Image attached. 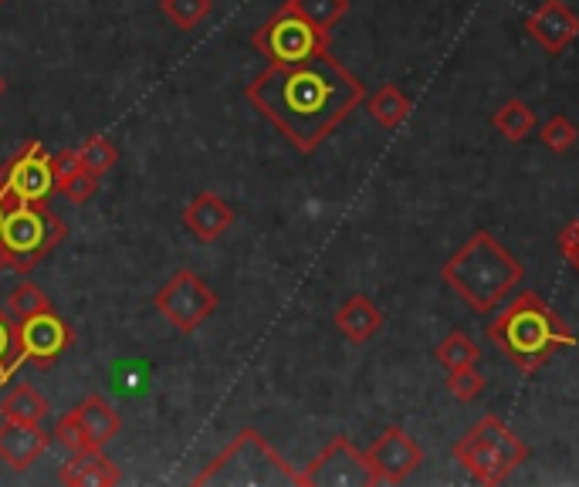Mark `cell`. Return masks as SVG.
Returning a JSON list of instances; mask_svg holds the SVG:
<instances>
[{
    "instance_id": "obj_1",
    "label": "cell",
    "mask_w": 579,
    "mask_h": 487,
    "mask_svg": "<svg viewBox=\"0 0 579 487\" xmlns=\"http://www.w3.org/2000/svg\"><path fill=\"white\" fill-rule=\"evenodd\" d=\"M363 99V82L329 51H318L295 64H268L247 85V102L298 153H315Z\"/></svg>"
},
{
    "instance_id": "obj_2",
    "label": "cell",
    "mask_w": 579,
    "mask_h": 487,
    "mask_svg": "<svg viewBox=\"0 0 579 487\" xmlns=\"http://www.w3.org/2000/svg\"><path fill=\"white\" fill-rule=\"evenodd\" d=\"M488 338L526 376L539 373L559 349H572L579 342L562 315H556V308H549V302L536 292H522L508 302L501 315L488 322Z\"/></svg>"
},
{
    "instance_id": "obj_3",
    "label": "cell",
    "mask_w": 579,
    "mask_h": 487,
    "mask_svg": "<svg viewBox=\"0 0 579 487\" xmlns=\"http://www.w3.org/2000/svg\"><path fill=\"white\" fill-rule=\"evenodd\" d=\"M440 277L475 315H488L522 285L526 267L508 247H501V241H495L488 231H478L458 247L455 257L444 261Z\"/></svg>"
},
{
    "instance_id": "obj_4",
    "label": "cell",
    "mask_w": 579,
    "mask_h": 487,
    "mask_svg": "<svg viewBox=\"0 0 579 487\" xmlns=\"http://www.w3.org/2000/svg\"><path fill=\"white\" fill-rule=\"evenodd\" d=\"M197 487L207 484H224V487H275V484H298L302 477L298 470L288 467V460L257 434V430H241L234 437V444L214 457L197 477H193Z\"/></svg>"
},
{
    "instance_id": "obj_5",
    "label": "cell",
    "mask_w": 579,
    "mask_h": 487,
    "mask_svg": "<svg viewBox=\"0 0 579 487\" xmlns=\"http://www.w3.org/2000/svg\"><path fill=\"white\" fill-rule=\"evenodd\" d=\"M455 460L478 480V484H501L515 470L529 460V447L519 440L508 424H501L495 413H488L478 427H471L458 444H455Z\"/></svg>"
},
{
    "instance_id": "obj_6",
    "label": "cell",
    "mask_w": 579,
    "mask_h": 487,
    "mask_svg": "<svg viewBox=\"0 0 579 487\" xmlns=\"http://www.w3.org/2000/svg\"><path fill=\"white\" fill-rule=\"evenodd\" d=\"M64 241V221L51 214L44 203H11L4 206L0 224V247H4L14 271L28 274Z\"/></svg>"
},
{
    "instance_id": "obj_7",
    "label": "cell",
    "mask_w": 579,
    "mask_h": 487,
    "mask_svg": "<svg viewBox=\"0 0 579 487\" xmlns=\"http://www.w3.org/2000/svg\"><path fill=\"white\" fill-rule=\"evenodd\" d=\"M251 44L268 58V64H295L318 51H329V31H318L292 11H278L251 34Z\"/></svg>"
},
{
    "instance_id": "obj_8",
    "label": "cell",
    "mask_w": 579,
    "mask_h": 487,
    "mask_svg": "<svg viewBox=\"0 0 579 487\" xmlns=\"http://www.w3.org/2000/svg\"><path fill=\"white\" fill-rule=\"evenodd\" d=\"M122 430V416L105 396H85L79 406H72L61 416L54 437L72 454L79 450H102L109 440H115Z\"/></svg>"
},
{
    "instance_id": "obj_9",
    "label": "cell",
    "mask_w": 579,
    "mask_h": 487,
    "mask_svg": "<svg viewBox=\"0 0 579 487\" xmlns=\"http://www.w3.org/2000/svg\"><path fill=\"white\" fill-rule=\"evenodd\" d=\"M217 295L207 288V282L201 274H193V271H176L170 282L156 292V298H153V305H156V312L173 325V328H180V332H197L207 318H211V312L217 308Z\"/></svg>"
},
{
    "instance_id": "obj_10",
    "label": "cell",
    "mask_w": 579,
    "mask_h": 487,
    "mask_svg": "<svg viewBox=\"0 0 579 487\" xmlns=\"http://www.w3.org/2000/svg\"><path fill=\"white\" fill-rule=\"evenodd\" d=\"M54 193V173H51V156L44 153L41 139L31 143L4 166L0 173V203H44Z\"/></svg>"
},
{
    "instance_id": "obj_11",
    "label": "cell",
    "mask_w": 579,
    "mask_h": 487,
    "mask_svg": "<svg viewBox=\"0 0 579 487\" xmlns=\"http://www.w3.org/2000/svg\"><path fill=\"white\" fill-rule=\"evenodd\" d=\"M18 345H21V363L51 369L75 345V328L54 308H44L18 322Z\"/></svg>"
},
{
    "instance_id": "obj_12",
    "label": "cell",
    "mask_w": 579,
    "mask_h": 487,
    "mask_svg": "<svg viewBox=\"0 0 579 487\" xmlns=\"http://www.w3.org/2000/svg\"><path fill=\"white\" fill-rule=\"evenodd\" d=\"M298 477H302V487H373L376 484L366 464V454H359L346 437H336L305 470H298Z\"/></svg>"
},
{
    "instance_id": "obj_13",
    "label": "cell",
    "mask_w": 579,
    "mask_h": 487,
    "mask_svg": "<svg viewBox=\"0 0 579 487\" xmlns=\"http://www.w3.org/2000/svg\"><path fill=\"white\" fill-rule=\"evenodd\" d=\"M366 464L376 484H404L424 464V450L404 427H386L366 450Z\"/></svg>"
},
{
    "instance_id": "obj_14",
    "label": "cell",
    "mask_w": 579,
    "mask_h": 487,
    "mask_svg": "<svg viewBox=\"0 0 579 487\" xmlns=\"http://www.w3.org/2000/svg\"><path fill=\"white\" fill-rule=\"evenodd\" d=\"M526 31H529L549 54H559V51H566V48L579 38V18L569 11V4H562V0H542L539 11L529 14Z\"/></svg>"
},
{
    "instance_id": "obj_15",
    "label": "cell",
    "mask_w": 579,
    "mask_h": 487,
    "mask_svg": "<svg viewBox=\"0 0 579 487\" xmlns=\"http://www.w3.org/2000/svg\"><path fill=\"white\" fill-rule=\"evenodd\" d=\"M48 444L51 434H44L41 427H24L0 416V464H8L11 470H28L34 460H41Z\"/></svg>"
},
{
    "instance_id": "obj_16",
    "label": "cell",
    "mask_w": 579,
    "mask_h": 487,
    "mask_svg": "<svg viewBox=\"0 0 579 487\" xmlns=\"http://www.w3.org/2000/svg\"><path fill=\"white\" fill-rule=\"evenodd\" d=\"M183 224H186V231L197 237V241L211 244V241H217L221 234L231 231L234 211H231V206L217 193H197V196L186 203Z\"/></svg>"
},
{
    "instance_id": "obj_17",
    "label": "cell",
    "mask_w": 579,
    "mask_h": 487,
    "mask_svg": "<svg viewBox=\"0 0 579 487\" xmlns=\"http://www.w3.org/2000/svg\"><path fill=\"white\" fill-rule=\"evenodd\" d=\"M61 484L69 487H115L122 484V470L102 450H79L69 464L61 467Z\"/></svg>"
},
{
    "instance_id": "obj_18",
    "label": "cell",
    "mask_w": 579,
    "mask_h": 487,
    "mask_svg": "<svg viewBox=\"0 0 579 487\" xmlns=\"http://www.w3.org/2000/svg\"><path fill=\"white\" fill-rule=\"evenodd\" d=\"M336 328H339L349 342L363 345V342H369V338L383 328V312H379L366 295H353V298H346V302L339 305V312H336Z\"/></svg>"
},
{
    "instance_id": "obj_19",
    "label": "cell",
    "mask_w": 579,
    "mask_h": 487,
    "mask_svg": "<svg viewBox=\"0 0 579 487\" xmlns=\"http://www.w3.org/2000/svg\"><path fill=\"white\" fill-rule=\"evenodd\" d=\"M491 125L501 139H508V143H526V139L539 129V115L529 102L522 99H508L495 109L491 115Z\"/></svg>"
},
{
    "instance_id": "obj_20",
    "label": "cell",
    "mask_w": 579,
    "mask_h": 487,
    "mask_svg": "<svg viewBox=\"0 0 579 487\" xmlns=\"http://www.w3.org/2000/svg\"><path fill=\"white\" fill-rule=\"evenodd\" d=\"M0 416L14 424H24V427H41V420L48 416V399L34 386L21 383L0 399Z\"/></svg>"
},
{
    "instance_id": "obj_21",
    "label": "cell",
    "mask_w": 579,
    "mask_h": 487,
    "mask_svg": "<svg viewBox=\"0 0 579 487\" xmlns=\"http://www.w3.org/2000/svg\"><path fill=\"white\" fill-rule=\"evenodd\" d=\"M366 109H369V115L383 125V129H400L404 122H407V115H410V99L394 85V82H386V85H379L369 99H366Z\"/></svg>"
},
{
    "instance_id": "obj_22",
    "label": "cell",
    "mask_w": 579,
    "mask_h": 487,
    "mask_svg": "<svg viewBox=\"0 0 579 487\" xmlns=\"http://www.w3.org/2000/svg\"><path fill=\"white\" fill-rule=\"evenodd\" d=\"M282 11H292V14L305 18L318 31H333L346 18L349 0H288Z\"/></svg>"
},
{
    "instance_id": "obj_23",
    "label": "cell",
    "mask_w": 579,
    "mask_h": 487,
    "mask_svg": "<svg viewBox=\"0 0 579 487\" xmlns=\"http://www.w3.org/2000/svg\"><path fill=\"white\" fill-rule=\"evenodd\" d=\"M434 359L450 373V369H465V366H478L481 353L478 345L465 335V332H450L447 338H440V345L434 349Z\"/></svg>"
},
{
    "instance_id": "obj_24",
    "label": "cell",
    "mask_w": 579,
    "mask_h": 487,
    "mask_svg": "<svg viewBox=\"0 0 579 487\" xmlns=\"http://www.w3.org/2000/svg\"><path fill=\"white\" fill-rule=\"evenodd\" d=\"M539 139H542V146H546L549 153L562 156V153H569V150L576 146V139H579V129H576V122H572L569 115L556 112V115H549V119L542 122V129H539Z\"/></svg>"
},
{
    "instance_id": "obj_25",
    "label": "cell",
    "mask_w": 579,
    "mask_h": 487,
    "mask_svg": "<svg viewBox=\"0 0 579 487\" xmlns=\"http://www.w3.org/2000/svg\"><path fill=\"white\" fill-rule=\"evenodd\" d=\"M160 11L180 31H193L211 14V0H160Z\"/></svg>"
},
{
    "instance_id": "obj_26",
    "label": "cell",
    "mask_w": 579,
    "mask_h": 487,
    "mask_svg": "<svg viewBox=\"0 0 579 487\" xmlns=\"http://www.w3.org/2000/svg\"><path fill=\"white\" fill-rule=\"evenodd\" d=\"M79 160H82V166L89 173L102 176V173H109L119 163V150L109 143L105 135H89L85 143H82V150H79Z\"/></svg>"
},
{
    "instance_id": "obj_27",
    "label": "cell",
    "mask_w": 579,
    "mask_h": 487,
    "mask_svg": "<svg viewBox=\"0 0 579 487\" xmlns=\"http://www.w3.org/2000/svg\"><path fill=\"white\" fill-rule=\"evenodd\" d=\"M21 363V345H18V325L0 312V383H8L18 373Z\"/></svg>"
},
{
    "instance_id": "obj_28",
    "label": "cell",
    "mask_w": 579,
    "mask_h": 487,
    "mask_svg": "<svg viewBox=\"0 0 579 487\" xmlns=\"http://www.w3.org/2000/svg\"><path fill=\"white\" fill-rule=\"evenodd\" d=\"M44 308H51V298L34 285V282H21L11 295H8V312L21 322V318H28V315H38V312H44Z\"/></svg>"
},
{
    "instance_id": "obj_29",
    "label": "cell",
    "mask_w": 579,
    "mask_h": 487,
    "mask_svg": "<svg viewBox=\"0 0 579 487\" xmlns=\"http://www.w3.org/2000/svg\"><path fill=\"white\" fill-rule=\"evenodd\" d=\"M488 379L478 373V366H465V369H450L447 373V393L458 396L461 403H471L485 393Z\"/></svg>"
},
{
    "instance_id": "obj_30",
    "label": "cell",
    "mask_w": 579,
    "mask_h": 487,
    "mask_svg": "<svg viewBox=\"0 0 579 487\" xmlns=\"http://www.w3.org/2000/svg\"><path fill=\"white\" fill-rule=\"evenodd\" d=\"M58 193H64L72 203H89L99 193V176L82 166L79 173H72L64 183H58Z\"/></svg>"
},
{
    "instance_id": "obj_31",
    "label": "cell",
    "mask_w": 579,
    "mask_h": 487,
    "mask_svg": "<svg viewBox=\"0 0 579 487\" xmlns=\"http://www.w3.org/2000/svg\"><path fill=\"white\" fill-rule=\"evenodd\" d=\"M82 170V160H79V153L75 150H61V153H54L51 156V173H54V190H58V183H64L72 173H79Z\"/></svg>"
},
{
    "instance_id": "obj_32",
    "label": "cell",
    "mask_w": 579,
    "mask_h": 487,
    "mask_svg": "<svg viewBox=\"0 0 579 487\" xmlns=\"http://www.w3.org/2000/svg\"><path fill=\"white\" fill-rule=\"evenodd\" d=\"M559 247H562L566 261L579 271V221H572V224L562 227V234H559Z\"/></svg>"
},
{
    "instance_id": "obj_33",
    "label": "cell",
    "mask_w": 579,
    "mask_h": 487,
    "mask_svg": "<svg viewBox=\"0 0 579 487\" xmlns=\"http://www.w3.org/2000/svg\"><path fill=\"white\" fill-rule=\"evenodd\" d=\"M4 267H11V261H8V254H4V247H0V271Z\"/></svg>"
},
{
    "instance_id": "obj_34",
    "label": "cell",
    "mask_w": 579,
    "mask_h": 487,
    "mask_svg": "<svg viewBox=\"0 0 579 487\" xmlns=\"http://www.w3.org/2000/svg\"><path fill=\"white\" fill-rule=\"evenodd\" d=\"M8 92V82H4V75H0V95H4Z\"/></svg>"
},
{
    "instance_id": "obj_35",
    "label": "cell",
    "mask_w": 579,
    "mask_h": 487,
    "mask_svg": "<svg viewBox=\"0 0 579 487\" xmlns=\"http://www.w3.org/2000/svg\"><path fill=\"white\" fill-rule=\"evenodd\" d=\"M0 224H4V203H0Z\"/></svg>"
},
{
    "instance_id": "obj_36",
    "label": "cell",
    "mask_w": 579,
    "mask_h": 487,
    "mask_svg": "<svg viewBox=\"0 0 579 487\" xmlns=\"http://www.w3.org/2000/svg\"><path fill=\"white\" fill-rule=\"evenodd\" d=\"M0 4H4V0H0Z\"/></svg>"
}]
</instances>
